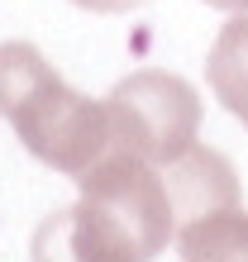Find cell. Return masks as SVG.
<instances>
[{
	"label": "cell",
	"instance_id": "obj_7",
	"mask_svg": "<svg viewBox=\"0 0 248 262\" xmlns=\"http://www.w3.org/2000/svg\"><path fill=\"white\" fill-rule=\"evenodd\" d=\"M81 10H96V14H124V10H138V5H153V0H72Z\"/></svg>",
	"mask_w": 248,
	"mask_h": 262
},
{
	"label": "cell",
	"instance_id": "obj_4",
	"mask_svg": "<svg viewBox=\"0 0 248 262\" xmlns=\"http://www.w3.org/2000/svg\"><path fill=\"white\" fill-rule=\"evenodd\" d=\"M162 177H167V191H172V200H177V220L181 224L200 220V214H215V210L239 205L234 167H229V158H224V152H215V148H200L196 143L181 162L162 167Z\"/></svg>",
	"mask_w": 248,
	"mask_h": 262
},
{
	"label": "cell",
	"instance_id": "obj_3",
	"mask_svg": "<svg viewBox=\"0 0 248 262\" xmlns=\"http://www.w3.org/2000/svg\"><path fill=\"white\" fill-rule=\"evenodd\" d=\"M105 115H110V134L119 148L153 167H172L196 148L200 134V96L196 86L177 72L143 67L105 96Z\"/></svg>",
	"mask_w": 248,
	"mask_h": 262
},
{
	"label": "cell",
	"instance_id": "obj_2",
	"mask_svg": "<svg viewBox=\"0 0 248 262\" xmlns=\"http://www.w3.org/2000/svg\"><path fill=\"white\" fill-rule=\"evenodd\" d=\"M0 115L43 167L72 181L115 148L105 100L72 91L34 43H0Z\"/></svg>",
	"mask_w": 248,
	"mask_h": 262
},
{
	"label": "cell",
	"instance_id": "obj_8",
	"mask_svg": "<svg viewBox=\"0 0 248 262\" xmlns=\"http://www.w3.org/2000/svg\"><path fill=\"white\" fill-rule=\"evenodd\" d=\"M215 10H229V14H248V0H205Z\"/></svg>",
	"mask_w": 248,
	"mask_h": 262
},
{
	"label": "cell",
	"instance_id": "obj_5",
	"mask_svg": "<svg viewBox=\"0 0 248 262\" xmlns=\"http://www.w3.org/2000/svg\"><path fill=\"white\" fill-rule=\"evenodd\" d=\"M205 81L215 100L248 129V14H234L205 57Z\"/></svg>",
	"mask_w": 248,
	"mask_h": 262
},
{
	"label": "cell",
	"instance_id": "obj_1",
	"mask_svg": "<svg viewBox=\"0 0 248 262\" xmlns=\"http://www.w3.org/2000/svg\"><path fill=\"white\" fill-rule=\"evenodd\" d=\"M76 205L34 229V262H153L177 234L162 167L119 143L76 177Z\"/></svg>",
	"mask_w": 248,
	"mask_h": 262
},
{
	"label": "cell",
	"instance_id": "obj_6",
	"mask_svg": "<svg viewBox=\"0 0 248 262\" xmlns=\"http://www.w3.org/2000/svg\"><path fill=\"white\" fill-rule=\"evenodd\" d=\"M177 253L181 262H248V210L229 205L181 224Z\"/></svg>",
	"mask_w": 248,
	"mask_h": 262
}]
</instances>
